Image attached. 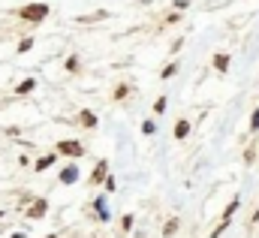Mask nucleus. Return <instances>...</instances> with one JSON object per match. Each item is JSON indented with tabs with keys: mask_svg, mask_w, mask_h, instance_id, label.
Masks as SVG:
<instances>
[{
	"mask_svg": "<svg viewBox=\"0 0 259 238\" xmlns=\"http://www.w3.org/2000/svg\"><path fill=\"white\" fill-rule=\"evenodd\" d=\"M18 18H24V21H42V18H49V3H27V6H21Z\"/></svg>",
	"mask_w": 259,
	"mask_h": 238,
	"instance_id": "nucleus-1",
	"label": "nucleus"
},
{
	"mask_svg": "<svg viewBox=\"0 0 259 238\" xmlns=\"http://www.w3.org/2000/svg\"><path fill=\"white\" fill-rule=\"evenodd\" d=\"M58 151L66 154V157H81V154H84V148H81L75 139H61V142H58Z\"/></svg>",
	"mask_w": 259,
	"mask_h": 238,
	"instance_id": "nucleus-2",
	"label": "nucleus"
},
{
	"mask_svg": "<svg viewBox=\"0 0 259 238\" xmlns=\"http://www.w3.org/2000/svg\"><path fill=\"white\" fill-rule=\"evenodd\" d=\"M46 211H49V199H36V202L27 208V217H30V220H39V217H46Z\"/></svg>",
	"mask_w": 259,
	"mask_h": 238,
	"instance_id": "nucleus-3",
	"label": "nucleus"
},
{
	"mask_svg": "<svg viewBox=\"0 0 259 238\" xmlns=\"http://www.w3.org/2000/svg\"><path fill=\"white\" fill-rule=\"evenodd\" d=\"M109 178V160H100L97 163V169L91 172V184H100V181Z\"/></svg>",
	"mask_w": 259,
	"mask_h": 238,
	"instance_id": "nucleus-4",
	"label": "nucleus"
},
{
	"mask_svg": "<svg viewBox=\"0 0 259 238\" xmlns=\"http://www.w3.org/2000/svg\"><path fill=\"white\" fill-rule=\"evenodd\" d=\"M61 181H64V184H75V181H78V166H75V163H69L64 172H61Z\"/></svg>",
	"mask_w": 259,
	"mask_h": 238,
	"instance_id": "nucleus-5",
	"label": "nucleus"
},
{
	"mask_svg": "<svg viewBox=\"0 0 259 238\" xmlns=\"http://www.w3.org/2000/svg\"><path fill=\"white\" fill-rule=\"evenodd\" d=\"M55 160H58V157H55V154H42V157H39V160H36V166H33V169H36V172H46V169H49V166H52V163H55Z\"/></svg>",
	"mask_w": 259,
	"mask_h": 238,
	"instance_id": "nucleus-6",
	"label": "nucleus"
},
{
	"mask_svg": "<svg viewBox=\"0 0 259 238\" xmlns=\"http://www.w3.org/2000/svg\"><path fill=\"white\" fill-rule=\"evenodd\" d=\"M33 88H36V78H24V82H21V85H18V88H15V94H18V97H21V94H30V91H33Z\"/></svg>",
	"mask_w": 259,
	"mask_h": 238,
	"instance_id": "nucleus-7",
	"label": "nucleus"
},
{
	"mask_svg": "<svg viewBox=\"0 0 259 238\" xmlns=\"http://www.w3.org/2000/svg\"><path fill=\"white\" fill-rule=\"evenodd\" d=\"M187 133H190V121H178L175 124V139H184Z\"/></svg>",
	"mask_w": 259,
	"mask_h": 238,
	"instance_id": "nucleus-8",
	"label": "nucleus"
},
{
	"mask_svg": "<svg viewBox=\"0 0 259 238\" xmlns=\"http://www.w3.org/2000/svg\"><path fill=\"white\" fill-rule=\"evenodd\" d=\"M97 217H100L103 223H106V220H112V214L106 211V202H103V199H97Z\"/></svg>",
	"mask_w": 259,
	"mask_h": 238,
	"instance_id": "nucleus-9",
	"label": "nucleus"
},
{
	"mask_svg": "<svg viewBox=\"0 0 259 238\" xmlns=\"http://www.w3.org/2000/svg\"><path fill=\"white\" fill-rule=\"evenodd\" d=\"M81 127H97V115H94V112H88V109H84V112H81Z\"/></svg>",
	"mask_w": 259,
	"mask_h": 238,
	"instance_id": "nucleus-10",
	"label": "nucleus"
},
{
	"mask_svg": "<svg viewBox=\"0 0 259 238\" xmlns=\"http://www.w3.org/2000/svg\"><path fill=\"white\" fill-rule=\"evenodd\" d=\"M214 66H217L220 72H226V69H229V58H226V55H214Z\"/></svg>",
	"mask_w": 259,
	"mask_h": 238,
	"instance_id": "nucleus-11",
	"label": "nucleus"
},
{
	"mask_svg": "<svg viewBox=\"0 0 259 238\" xmlns=\"http://www.w3.org/2000/svg\"><path fill=\"white\" fill-rule=\"evenodd\" d=\"M175 229H178V217H172V220L166 223V229H163V235H175Z\"/></svg>",
	"mask_w": 259,
	"mask_h": 238,
	"instance_id": "nucleus-12",
	"label": "nucleus"
},
{
	"mask_svg": "<svg viewBox=\"0 0 259 238\" xmlns=\"http://www.w3.org/2000/svg\"><path fill=\"white\" fill-rule=\"evenodd\" d=\"M127 94H130V85H118V88H115V100H124Z\"/></svg>",
	"mask_w": 259,
	"mask_h": 238,
	"instance_id": "nucleus-13",
	"label": "nucleus"
},
{
	"mask_svg": "<svg viewBox=\"0 0 259 238\" xmlns=\"http://www.w3.org/2000/svg\"><path fill=\"white\" fill-rule=\"evenodd\" d=\"M154 112H157V115H163V112H166V97H160V100L154 103Z\"/></svg>",
	"mask_w": 259,
	"mask_h": 238,
	"instance_id": "nucleus-14",
	"label": "nucleus"
},
{
	"mask_svg": "<svg viewBox=\"0 0 259 238\" xmlns=\"http://www.w3.org/2000/svg\"><path fill=\"white\" fill-rule=\"evenodd\" d=\"M235 208H238V199H232V202H229V208H226V211H223V220H229V217H232V211H235Z\"/></svg>",
	"mask_w": 259,
	"mask_h": 238,
	"instance_id": "nucleus-15",
	"label": "nucleus"
},
{
	"mask_svg": "<svg viewBox=\"0 0 259 238\" xmlns=\"http://www.w3.org/2000/svg\"><path fill=\"white\" fill-rule=\"evenodd\" d=\"M30 49H33V39H21L18 43V52H30Z\"/></svg>",
	"mask_w": 259,
	"mask_h": 238,
	"instance_id": "nucleus-16",
	"label": "nucleus"
},
{
	"mask_svg": "<svg viewBox=\"0 0 259 238\" xmlns=\"http://www.w3.org/2000/svg\"><path fill=\"white\" fill-rule=\"evenodd\" d=\"M154 130H157V127H154V121H145V124H142V133H145V136H151Z\"/></svg>",
	"mask_w": 259,
	"mask_h": 238,
	"instance_id": "nucleus-17",
	"label": "nucleus"
},
{
	"mask_svg": "<svg viewBox=\"0 0 259 238\" xmlns=\"http://www.w3.org/2000/svg\"><path fill=\"white\" fill-rule=\"evenodd\" d=\"M66 69H69V72H75V69H78V60H75V58H66Z\"/></svg>",
	"mask_w": 259,
	"mask_h": 238,
	"instance_id": "nucleus-18",
	"label": "nucleus"
},
{
	"mask_svg": "<svg viewBox=\"0 0 259 238\" xmlns=\"http://www.w3.org/2000/svg\"><path fill=\"white\" fill-rule=\"evenodd\" d=\"M103 184H106V190H109V193H115V190H118V187H115V178H112V175H109V178L103 181Z\"/></svg>",
	"mask_w": 259,
	"mask_h": 238,
	"instance_id": "nucleus-19",
	"label": "nucleus"
},
{
	"mask_svg": "<svg viewBox=\"0 0 259 238\" xmlns=\"http://www.w3.org/2000/svg\"><path fill=\"white\" fill-rule=\"evenodd\" d=\"M250 130H259V109L253 112V121H250Z\"/></svg>",
	"mask_w": 259,
	"mask_h": 238,
	"instance_id": "nucleus-20",
	"label": "nucleus"
},
{
	"mask_svg": "<svg viewBox=\"0 0 259 238\" xmlns=\"http://www.w3.org/2000/svg\"><path fill=\"white\" fill-rule=\"evenodd\" d=\"M12 238H27V235H21V232H15V235H12Z\"/></svg>",
	"mask_w": 259,
	"mask_h": 238,
	"instance_id": "nucleus-21",
	"label": "nucleus"
},
{
	"mask_svg": "<svg viewBox=\"0 0 259 238\" xmlns=\"http://www.w3.org/2000/svg\"><path fill=\"white\" fill-rule=\"evenodd\" d=\"M46 238H58V235H46Z\"/></svg>",
	"mask_w": 259,
	"mask_h": 238,
	"instance_id": "nucleus-22",
	"label": "nucleus"
},
{
	"mask_svg": "<svg viewBox=\"0 0 259 238\" xmlns=\"http://www.w3.org/2000/svg\"><path fill=\"white\" fill-rule=\"evenodd\" d=\"M0 217H3V211H0Z\"/></svg>",
	"mask_w": 259,
	"mask_h": 238,
	"instance_id": "nucleus-23",
	"label": "nucleus"
}]
</instances>
